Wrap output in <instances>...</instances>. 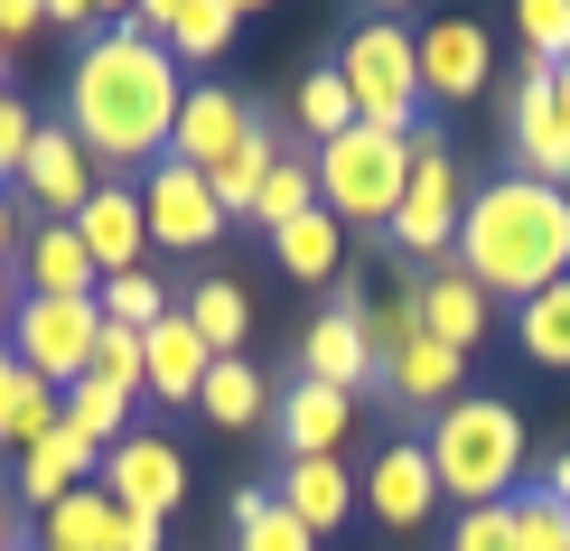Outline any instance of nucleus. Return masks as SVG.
I'll return each instance as SVG.
<instances>
[{
    "instance_id": "nucleus-1",
    "label": "nucleus",
    "mask_w": 570,
    "mask_h": 551,
    "mask_svg": "<svg viewBox=\"0 0 570 551\" xmlns=\"http://www.w3.org/2000/svg\"><path fill=\"white\" fill-rule=\"evenodd\" d=\"M187 104V66L140 19H104L66 66V131L94 150V169H159Z\"/></svg>"
},
{
    "instance_id": "nucleus-2",
    "label": "nucleus",
    "mask_w": 570,
    "mask_h": 551,
    "mask_svg": "<svg viewBox=\"0 0 570 551\" xmlns=\"http://www.w3.org/2000/svg\"><path fill=\"white\" fill-rule=\"evenodd\" d=\"M449 262H459L487 299L514 291V308H524L533 291L570 281V197L542 187V178H524V169H505L495 187H468L459 253H449Z\"/></svg>"
},
{
    "instance_id": "nucleus-3",
    "label": "nucleus",
    "mask_w": 570,
    "mask_h": 551,
    "mask_svg": "<svg viewBox=\"0 0 570 551\" xmlns=\"http://www.w3.org/2000/svg\"><path fill=\"white\" fill-rule=\"evenodd\" d=\"M421 449H431L440 495H459V514L505 505L514 476H524V412L495 402V393H459V402L431 421V440H421Z\"/></svg>"
},
{
    "instance_id": "nucleus-4",
    "label": "nucleus",
    "mask_w": 570,
    "mask_h": 551,
    "mask_svg": "<svg viewBox=\"0 0 570 551\" xmlns=\"http://www.w3.org/2000/svg\"><path fill=\"white\" fill-rule=\"evenodd\" d=\"M327 66H337V85L355 94V122L365 131H402V140L421 131L431 104H421V29L412 19H355Z\"/></svg>"
},
{
    "instance_id": "nucleus-5",
    "label": "nucleus",
    "mask_w": 570,
    "mask_h": 551,
    "mask_svg": "<svg viewBox=\"0 0 570 551\" xmlns=\"http://www.w3.org/2000/svg\"><path fill=\"white\" fill-rule=\"evenodd\" d=\"M308 169H318V206L337 215V225H393L402 187H412V140L402 131H337L327 150H308Z\"/></svg>"
},
{
    "instance_id": "nucleus-6",
    "label": "nucleus",
    "mask_w": 570,
    "mask_h": 551,
    "mask_svg": "<svg viewBox=\"0 0 570 551\" xmlns=\"http://www.w3.org/2000/svg\"><path fill=\"white\" fill-rule=\"evenodd\" d=\"M459 215H468V169H459V150L431 131H412V187H402V206H393V244L412 253V262H449L459 253Z\"/></svg>"
},
{
    "instance_id": "nucleus-7",
    "label": "nucleus",
    "mask_w": 570,
    "mask_h": 551,
    "mask_svg": "<svg viewBox=\"0 0 570 551\" xmlns=\"http://www.w3.org/2000/svg\"><path fill=\"white\" fill-rule=\"evenodd\" d=\"M94 346H104V308H94V299H29V291H19V308H10V355L47 383V393L85 383V374H94Z\"/></svg>"
},
{
    "instance_id": "nucleus-8",
    "label": "nucleus",
    "mask_w": 570,
    "mask_h": 551,
    "mask_svg": "<svg viewBox=\"0 0 570 551\" xmlns=\"http://www.w3.org/2000/svg\"><path fill=\"white\" fill-rule=\"evenodd\" d=\"M140 215H150V244L159 253H216L234 215L216 206V187L197 169H178V159H159V169H140Z\"/></svg>"
},
{
    "instance_id": "nucleus-9",
    "label": "nucleus",
    "mask_w": 570,
    "mask_h": 551,
    "mask_svg": "<svg viewBox=\"0 0 570 551\" xmlns=\"http://www.w3.org/2000/svg\"><path fill=\"white\" fill-rule=\"evenodd\" d=\"M10 187L47 215V225H76V215L94 206V187H104V169H94V150L66 122H38V140H29V159H19Z\"/></svg>"
},
{
    "instance_id": "nucleus-10",
    "label": "nucleus",
    "mask_w": 570,
    "mask_h": 551,
    "mask_svg": "<svg viewBox=\"0 0 570 551\" xmlns=\"http://www.w3.org/2000/svg\"><path fill=\"white\" fill-rule=\"evenodd\" d=\"M263 122V112L244 104L234 85H187V104H178V131H169V159L178 169H197V178H216L234 150H244V131Z\"/></svg>"
},
{
    "instance_id": "nucleus-11",
    "label": "nucleus",
    "mask_w": 570,
    "mask_h": 551,
    "mask_svg": "<svg viewBox=\"0 0 570 551\" xmlns=\"http://www.w3.org/2000/svg\"><path fill=\"white\" fill-rule=\"evenodd\" d=\"M104 495L122 514H159L169 523V505L187 495V459H178V440H159V430H131L122 449H104Z\"/></svg>"
},
{
    "instance_id": "nucleus-12",
    "label": "nucleus",
    "mask_w": 570,
    "mask_h": 551,
    "mask_svg": "<svg viewBox=\"0 0 570 551\" xmlns=\"http://www.w3.org/2000/svg\"><path fill=\"white\" fill-rule=\"evenodd\" d=\"M505 150H514L524 178H542V187L570 197V131L552 112V76H542V66H524V85H514V104H505Z\"/></svg>"
},
{
    "instance_id": "nucleus-13",
    "label": "nucleus",
    "mask_w": 570,
    "mask_h": 551,
    "mask_svg": "<svg viewBox=\"0 0 570 551\" xmlns=\"http://www.w3.org/2000/svg\"><path fill=\"white\" fill-rule=\"evenodd\" d=\"M495 76V38L478 19H431L421 29V104H478Z\"/></svg>"
},
{
    "instance_id": "nucleus-14",
    "label": "nucleus",
    "mask_w": 570,
    "mask_h": 551,
    "mask_svg": "<svg viewBox=\"0 0 570 551\" xmlns=\"http://www.w3.org/2000/svg\"><path fill=\"white\" fill-rule=\"evenodd\" d=\"M365 514L374 523H393V533H412V523H431L440 505V476H431V449L421 440H393V449H374V468H365Z\"/></svg>"
},
{
    "instance_id": "nucleus-15",
    "label": "nucleus",
    "mask_w": 570,
    "mask_h": 551,
    "mask_svg": "<svg viewBox=\"0 0 570 551\" xmlns=\"http://www.w3.org/2000/svg\"><path fill=\"white\" fill-rule=\"evenodd\" d=\"M76 234H85V253H94V272H140V253H150V215H140V178H104L94 187V206L76 215Z\"/></svg>"
},
{
    "instance_id": "nucleus-16",
    "label": "nucleus",
    "mask_w": 570,
    "mask_h": 551,
    "mask_svg": "<svg viewBox=\"0 0 570 551\" xmlns=\"http://www.w3.org/2000/svg\"><path fill=\"white\" fill-rule=\"evenodd\" d=\"M272 421H281V459H337L355 430V393H327V383L291 374V393H272Z\"/></svg>"
},
{
    "instance_id": "nucleus-17",
    "label": "nucleus",
    "mask_w": 570,
    "mask_h": 551,
    "mask_svg": "<svg viewBox=\"0 0 570 551\" xmlns=\"http://www.w3.org/2000/svg\"><path fill=\"white\" fill-rule=\"evenodd\" d=\"M140 29L169 47L178 66H216L225 47H234V29H244V0H150Z\"/></svg>"
},
{
    "instance_id": "nucleus-18",
    "label": "nucleus",
    "mask_w": 570,
    "mask_h": 551,
    "mask_svg": "<svg viewBox=\"0 0 570 551\" xmlns=\"http://www.w3.org/2000/svg\"><path fill=\"white\" fill-rule=\"evenodd\" d=\"M19 281H29V299H94L104 291V272H94V253H85L76 225L19 234Z\"/></svg>"
},
{
    "instance_id": "nucleus-19",
    "label": "nucleus",
    "mask_w": 570,
    "mask_h": 551,
    "mask_svg": "<svg viewBox=\"0 0 570 551\" xmlns=\"http://www.w3.org/2000/svg\"><path fill=\"white\" fill-rule=\"evenodd\" d=\"M206 365H216V346H206L197 327H187L178 308H169V318L140 337V402H197Z\"/></svg>"
},
{
    "instance_id": "nucleus-20",
    "label": "nucleus",
    "mask_w": 570,
    "mask_h": 551,
    "mask_svg": "<svg viewBox=\"0 0 570 551\" xmlns=\"http://www.w3.org/2000/svg\"><path fill=\"white\" fill-rule=\"evenodd\" d=\"M412 308H421V337H440V346H478L487 337V291L459 272V262H440V272H421V291H412Z\"/></svg>"
},
{
    "instance_id": "nucleus-21",
    "label": "nucleus",
    "mask_w": 570,
    "mask_h": 551,
    "mask_svg": "<svg viewBox=\"0 0 570 551\" xmlns=\"http://www.w3.org/2000/svg\"><path fill=\"white\" fill-rule=\"evenodd\" d=\"M299 374H308V383H327V393H365L374 355H365V327H355V308H318V318H308V337H299Z\"/></svg>"
},
{
    "instance_id": "nucleus-22",
    "label": "nucleus",
    "mask_w": 570,
    "mask_h": 551,
    "mask_svg": "<svg viewBox=\"0 0 570 551\" xmlns=\"http://www.w3.org/2000/svg\"><path fill=\"white\" fill-rule=\"evenodd\" d=\"M384 393L393 402H412V412H449V402L468 393V355L459 346H440V337H412L384 365Z\"/></svg>"
},
{
    "instance_id": "nucleus-23",
    "label": "nucleus",
    "mask_w": 570,
    "mask_h": 551,
    "mask_svg": "<svg viewBox=\"0 0 570 551\" xmlns=\"http://www.w3.org/2000/svg\"><path fill=\"white\" fill-rule=\"evenodd\" d=\"M94 476H104V449H85L76 440V430H47V440L29 449V459H19V495H29V505L47 514V505H66V495H76V486H94Z\"/></svg>"
},
{
    "instance_id": "nucleus-24",
    "label": "nucleus",
    "mask_w": 570,
    "mask_h": 551,
    "mask_svg": "<svg viewBox=\"0 0 570 551\" xmlns=\"http://www.w3.org/2000/svg\"><path fill=\"white\" fill-rule=\"evenodd\" d=\"M281 505H291L299 533H337L355 514V476L337 459H281Z\"/></svg>"
},
{
    "instance_id": "nucleus-25",
    "label": "nucleus",
    "mask_w": 570,
    "mask_h": 551,
    "mask_svg": "<svg viewBox=\"0 0 570 551\" xmlns=\"http://www.w3.org/2000/svg\"><path fill=\"white\" fill-rule=\"evenodd\" d=\"M197 412L216 430H263L272 421V374L253 365V355H216L206 383H197Z\"/></svg>"
},
{
    "instance_id": "nucleus-26",
    "label": "nucleus",
    "mask_w": 570,
    "mask_h": 551,
    "mask_svg": "<svg viewBox=\"0 0 570 551\" xmlns=\"http://www.w3.org/2000/svg\"><path fill=\"white\" fill-rule=\"evenodd\" d=\"M38 542L47 551H122V505H112L104 486H76L66 505L38 514Z\"/></svg>"
},
{
    "instance_id": "nucleus-27",
    "label": "nucleus",
    "mask_w": 570,
    "mask_h": 551,
    "mask_svg": "<svg viewBox=\"0 0 570 551\" xmlns=\"http://www.w3.org/2000/svg\"><path fill=\"white\" fill-rule=\"evenodd\" d=\"M272 262H281L291 281H337V272H346V225H337L327 206H308V215H291V225L272 234Z\"/></svg>"
},
{
    "instance_id": "nucleus-28",
    "label": "nucleus",
    "mask_w": 570,
    "mask_h": 551,
    "mask_svg": "<svg viewBox=\"0 0 570 551\" xmlns=\"http://www.w3.org/2000/svg\"><path fill=\"white\" fill-rule=\"evenodd\" d=\"M131 412H140V402H131V393H112V383H94V374L57 393V421L76 430L85 449H122V440H131Z\"/></svg>"
},
{
    "instance_id": "nucleus-29",
    "label": "nucleus",
    "mask_w": 570,
    "mask_h": 551,
    "mask_svg": "<svg viewBox=\"0 0 570 551\" xmlns=\"http://www.w3.org/2000/svg\"><path fill=\"white\" fill-rule=\"evenodd\" d=\"M178 318H187V327H197V337H206V346H216V355H244V337H253V299H244V291H234V281H225V272H206V281H197V291H187V299H178Z\"/></svg>"
},
{
    "instance_id": "nucleus-30",
    "label": "nucleus",
    "mask_w": 570,
    "mask_h": 551,
    "mask_svg": "<svg viewBox=\"0 0 570 551\" xmlns=\"http://www.w3.org/2000/svg\"><path fill=\"white\" fill-rule=\"evenodd\" d=\"M234 551H318V533H299L272 486H234Z\"/></svg>"
},
{
    "instance_id": "nucleus-31",
    "label": "nucleus",
    "mask_w": 570,
    "mask_h": 551,
    "mask_svg": "<svg viewBox=\"0 0 570 551\" xmlns=\"http://www.w3.org/2000/svg\"><path fill=\"white\" fill-rule=\"evenodd\" d=\"M291 122H299V140H308V150H327L337 131H355V94L337 85V66H308V76H299Z\"/></svg>"
},
{
    "instance_id": "nucleus-32",
    "label": "nucleus",
    "mask_w": 570,
    "mask_h": 551,
    "mask_svg": "<svg viewBox=\"0 0 570 551\" xmlns=\"http://www.w3.org/2000/svg\"><path fill=\"white\" fill-rule=\"evenodd\" d=\"M272 169H281V131H272V122H253V131H244V150H234L206 187H216V206H225V215H253V197H263V178H272Z\"/></svg>"
},
{
    "instance_id": "nucleus-33",
    "label": "nucleus",
    "mask_w": 570,
    "mask_h": 551,
    "mask_svg": "<svg viewBox=\"0 0 570 551\" xmlns=\"http://www.w3.org/2000/svg\"><path fill=\"white\" fill-rule=\"evenodd\" d=\"M514 346L533 355V365H570V281H552V291H533L524 308H514Z\"/></svg>"
},
{
    "instance_id": "nucleus-34",
    "label": "nucleus",
    "mask_w": 570,
    "mask_h": 551,
    "mask_svg": "<svg viewBox=\"0 0 570 551\" xmlns=\"http://www.w3.org/2000/svg\"><path fill=\"white\" fill-rule=\"evenodd\" d=\"M94 308H104V327H131V337H150V327L169 318V291H159V272H112L104 291H94Z\"/></svg>"
},
{
    "instance_id": "nucleus-35",
    "label": "nucleus",
    "mask_w": 570,
    "mask_h": 551,
    "mask_svg": "<svg viewBox=\"0 0 570 551\" xmlns=\"http://www.w3.org/2000/svg\"><path fill=\"white\" fill-rule=\"evenodd\" d=\"M505 523H514V551H570V514H561L552 486H514Z\"/></svg>"
},
{
    "instance_id": "nucleus-36",
    "label": "nucleus",
    "mask_w": 570,
    "mask_h": 551,
    "mask_svg": "<svg viewBox=\"0 0 570 551\" xmlns=\"http://www.w3.org/2000/svg\"><path fill=\"white\" fill-rule=\"evenodd\" d=\"M308 206H318V169L281 150V169L263 178V197H253V225H263V234H281V225H291V215H308Z\"/></svg>"
},
{
    "instance_id": "nucleus-37",
    "label": "nucleus",
    "mask_w": 570,
    "mask_h": 551,
    "mask_svg": "<svg viewBox=\"0 0 570 551\" xmlns=\"http://www.w3.org/2000/svg\"><path fill=\"white\" fill-rule=\"evenodd\" d=\"M47 430H57V393H47L38 374H19V393L0 402V449H19V459H29Z\"/></svg>"
},
{
    "instance_id": "nucleus-38",
    "label": "nucleus",
    "mask_w": 570,
    "mask_h": 551,
    "mask_svg": "<svg viewBox=\"0 0 570 551\" xmlns=\"http://www.w3.org/2000/svg\"><path fill=\"white\" fill-rule=\"evenodd\" d=\"M355 327H365V355H374V374H384L393 355L421 337V308H412V291H393V299H365V318H355Z\"/></svg>"
},
{
    "instance_id": "nucleus-39",
    "label": "nucleus",
    "mask_w": 570,
    "mask_h": 551,
    "mask_svg": "<svg viewBox=\"0 0 570 551\" xmlns=\"http://www.w3.org/2000/svg\"><path fill=\"white\" fill-rule=\"evenodd\" d=\"M514 38H524V66L552 76L570 57V0H524V10H514Z\"/></svg>"
},
{
    "instance_id": "nucleus-40",
    "label": "nucleus",
    "mask_w": 570,
    "mask_h": 551,
    "mask_svg": "<svg viewBox=\"0 0 570 551\" xmlns=\"http://www.w3.org/2000/svg\"><path fill=\"white\" fill-rule=\"evenodd\" d=\"M94 383H112V393L140 402V337H131V327H104V346H94Z\"/></svg>"
},
{
    "instance_id": "nucleus-41",
    "label": "nucleus",
    "mask_w": 570,
    "mask_h": 551,
    "mask_svg": "<svg viewBox=\"0 0 570 551\" xmlns=\"http://www.w3.org/2000/svg\"><path fill=\"white\" fill-rule=\"evenodd\" d=\"M29 140H38V112L19 104V94H0V187L19 178V159H29Z\"/></svg>"
},
{
    "instance_id": "nucleus-42",
    "label": "nucleus",
    "mask_w": 570,
    "mask_h": 551,
    "mask_svg": "<svg viewBox=\"0 0 570 551\" xmlns=\"http://www.w3.org/2000/svg\"><path fill=\"white\" fill-rule=\"evenodd\" d=\"M449 551H514V523H505V505H478V514H459Z\"/></svg>"
},
{
    "instance_id": "nucleus-43",
    "label": "nucleus",
    "mask_w": 570,
    "mask_h": 551,
    "mask_svg": "<svg viewBox=\"0 0 570 551\" xmlns=\"http://www.w3.org/2000/svg\"><path fill=\"white\" fill-rule=\"evenodd\" d=\"M38 29H47L38 0H0V47H19V38H38Z\"/></svg>"
},
{
    "instance_id": "nucleus-44",
    "label": "nucleus",
    "mask_w": 570,
    "mask_h": 551,
    "mask_svg": "<svg viewBox=\"0 0 570 551\" xmlns=\"http://www.w3.org/2000/svg\"><path fill=\"white\" fill-rule=\"evenodd\" d=\"M47 29H66V38H94V10H85V0H57V10H47Z\"/></svg>"
},
{
    "instance_id": "nucleus-45",
    "label": "nucleus",
    "mask_w": 570,
    "mask_h": 551,
    "mask_svg": "<svg viewBox=\"0 0 570 551\" xmlns=\"http://www.w3.org/2000/svg\"><path fill=\"white\" fill-rule=\"evenodd\" d=\"M122 551H159V514H122Z\"/></svg>"
},
{
    "instance_id": "nucleus-46",
    "label": "nucleus",
    "mask_w": 570,
    "mask_h": 551,
    "mask_svg": "<svg viewBox=\"0 0 570 551\" xmlns=\"http://www.w3.org/2000/svg\"><path fill=\"white\" fill-rule=\"evenodd\" d=\"M10 262H19V206L0 197V272H10Z\"/></svg>"
},
{
    "instance_id": "nucleus-47",
    "label": "nucleus",
    "mask_w": 570,
    "mask_h": 551,
    "mask_svg": "<svg viewBox=\"0 0 570 551\" xmlns=\"http://www.w3.org/2000/svg\"><path fill=\"white\" fill-rule=\"evenodd\" d=\"M542 486H552V495H561V514H570V449H561L552 468H542Z\"/></svg>"
},
{
    "instance_id": "nucleus-48",
    "label": "nucleus",
    "mask_w": 570,
    "mask_h": 551,
    "mask_svg": "<svg viewBox=\"0 0 570 551\" xmlns=\"http://www.w3.org/2000/svg\"><path fill=\"white\" fill-rule=\"evenodd\" d=\"M552 112H561V131H570V57L552 66Z\"/></svg>"
},
{
    "instance_id": "nucleus-49",
    "label": "nucleus",
    "mask_w": 570,
    "mask_h": 551,
    "mask_svg": "<svg viewBox=\"0 0 570 551\" xmlns=\"http://www.w3.org/2000/svg\"><path fill=\"white\" fill-rule=\"evenodd\" d=\"M19 374H29V365H19V355H10V337H0V402L19 393Z\"/></svg>"
},
{
    "instance_id": "nucleus-50",
    "label": "nucleus",
    "mask_w": 570,
    "mask_h": 551,
    "mask_svg": "<svg viewBox=\"0 0 570 551\" xmlns=\"http://www.w3.org/2000/svg\"><path fill=\"white\" fill-rule=\"evenodd\" d=\"M19 272H0V337H10V308H19V291H10Z\"/></svg>"
},
{
    "instance_id": "nucleus-51",
    "label": "nucleus",
    "mask_w": 570,
    "mask_h": 551,
    "mask_svg": "<svg viewBox=\"0 0 570 551\" xmlns=\"http://www.w3.org/2000/svg\"><path fill=\"white\" fill-rule=\"evenodd\" d=\"M0 94H10V47H0Z\"/></svg>"
},
{
    "instance_id": "nucleus-52",
    "label": "nucleus",
    "mask_w": 570,
    "mask_h": 551,
    "mask_svg": "<svg viewBox=\"0 0 570 551\" xmlns=\"http://www.w3.org/2000/svg\"><path fill=\"white\" fill-rule=\"evenodd\" d=\"M0 551H10V505H0Z\"/></svg>"
},
{
    "instance_id": "nucleus-53",
    "label": "nucleus",
    "mask_w": 570,
    "mask_h": 551,
    "mask_svg": "<svg viewBox=\"0 0 570 551\" xmlns=\"http://www.w3.org/2000/svg\"><path fill=\"white\" fill-rule=\"evenodd\" d=\"M29 551H47V542H29Z\"/></svg>"
}]
</instances>
